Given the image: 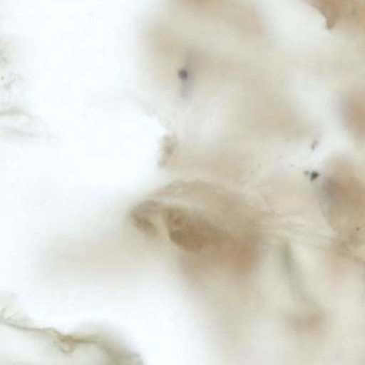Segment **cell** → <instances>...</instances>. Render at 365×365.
Here are the masks:
<instances>
[{
  "instance_id": "cell-1",
  "label": "cell",
  "mask_w": 365,
  "mask_h": 365,
  "mask_svg": "<svg viewBox=\"0 0 365 365\" xmlns=\"http://www.w3.org/2000/svg\"><path fill=\"white\" fill-rule=\"evenodd\" d=\"M162 222L173 245L187 253H212L227 242V235L202 210L191 207H162Z\"/></svg>"
},
{
  "instance_id": "cell-2",
  "label": "cell",
  "mask_w": 365,
  "mask_h": 365,
  "mask_svg": "<svg viewBox=\"0 0 365 365\" xmlns=\"http://www.w3.org/2000/svg\"><path fill=\"white\" fill-rule=\"evenodd\" d=\"M162 205L157 202H146L136 207L132 212V221L136 227L148 236L159 234L158 219L161 217Z\"/></svg>"
}]
</instances>
